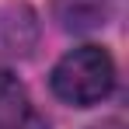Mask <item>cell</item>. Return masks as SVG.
<instances>
[{
    "label": "cell",
    "mask_w": 129,
    "mask_h": 129,
    "mask_svg": "<svg viewBox=\"0 0 129 129\" xmlns=\"http://www.w3.org/2000/svg\"><path fill=\"white\" fill-rule=\"evenodd\" d=\"M94 129H126V122L122 119H108V122H101V126H94Z\"/></svg>",
    "instance_id": "5b68a950"
},
{
    "label": "cell",
    "mask_w": 129,
    "mask_h": 129,
    "mask_svg": "<svg viewBox=\"0 0 129 129\" xmlns=\"http://www.w3.org/2000/svg\"><path fill=\"white\" fill-rule=\"evenodd\" d=\"M31 115V105H28V91L24 84L0 70V129H24V119Z\"/></svg>",
    "instance_id": "277c9868"
},
{
    "label": "cell",
    "mask_w": 129,
    "mask_h": 129,
    "mask_svg": "<svg viewBox=\"0 0 129 129\" xmlns=\"http://www.w3.org/2000/svg\"><path fill=\"white\" fill-rule=\"evenodd\" d=\"M39 42L35 11L24 4L0 7V52L4 56H28Z\"/></svg>",
    "instance_id": "7a4b0ae2"
},
{
    "label": "cell",
    "mask_w": 129,
    "mask_h": 129,
    "mask_svg": "<svg viewBox=\"0 0 129 129\" xmlns=\"http://www.w3.org/2000/svg\"><path fill=\"white\" fill-rule=\"evenodd\" d=\"M63 31H94L108 21V0H52Z\"/></svg>",
    "instance_id": "3957f363"
},
{
    "label": "cell",
    "mask_w": 129,
    "mask_h": 129,
    "mask_svg": "<svg viewBox=\"0 0 129 129\" xmlns=\"http://www.w3.org/2000/svg\"><path fill=\"white\" fill-rule=\"evenodd\" d=\"M52 94L73 108H91L105 101L115 87V63L101 45H77L52 66Z\"/></svg>",
    "instance_id": "6da1fadb"
}]
</instances>
